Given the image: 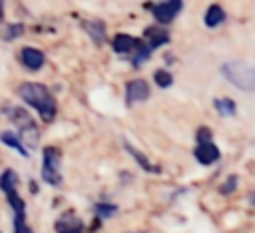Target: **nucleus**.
Instances as JSON below:
<instances>
[{"label":"nucleus","instance_id":"nucleus-1","mask_svg":"<svg viewBox=\"0 0 255 233\" xmlns=\"http://www.w3.org/2000/svg\"><path fill=\"white\" fill-rule=\"evenodd\" d=\"M18 96L28 104L32 106L38 116L42 117V121H52L58 114V104L52 96V92L44 86V84H36V82H24L18 86Z\"/></svg>","mask_w":255,"mask_h":233},{"label":"nucleus","instance_id":"nucleus-2","mask_svg":"<svg viewBox=\"0 0 255 233\" xmlns=\"http://www.w3.org/2000/svg\"><path fill=\"white\" fill-rule=\"evenodd\" d=\"M6 116H8V119L18 127L20 139L26 141L28 145H36L40 131H38V125H36V121L32 119V116H30L24 108H16V106H10V108L6 110Z\"/></svg>","mask_w":255,"mask_h":233},{"label":"nucleus","instance_id":"nucleus-3","mask_svg":"<svg viewBox=\"0 0 255 233\" xmlns=\"http://www.w3.org/2000/svg\"><path fill=\"white\" fill-rule=\"evenodd\" d=\"M193 155H195V159L201 165H213L221 157V151H219V147L213 141L211 129L205 127V125H201L197 129V133H195V149H193Z\"/></svg>","mask_w":255,"mask_h":233},{"label":"nucleus","instance_id":"nucleus-4","mask_svg":"<svg viewBox=\"0 0 255 233\" xmlns=\"http://www.w3.org/2000/svg\"><path fill=\"white\" fill-rule=\"evenodd\" d=\"M221 74L239 90L255 92V68L245 66L241 62H227L221 66Z\"/></svg>","mask_w":255,"mask_h":233},{"label":"nucleus","instance_id":"nucleus-5","mask_svg":"<svg viewBox=\"0 0 255 233\" xmlns=\"http://www.w3.org/2000/svg\"><path fill=\"white\" fill-rule=\"evenodd\" d=\"M60 149L54 145L44 147L42 151V179L48 185H60L62 183V173H60Z\"/></svg>","mask_w":255,"mask_h":233},{"label":"nucleus","instance_id":"nucleus-6","mask_svg":"<svg viewBox=\"0 0 255 233\" xmlns=\"http://www.w3.org/2000/svg\"><path fill=\"white\" fill-rule=\"evenodd\" d=\"M181 8H183V0H163L151 6V14L159 24H169L175 20Z\"/></svg>","mask_w":255,"mask_h":233},{"label":"nucleus","instance_id":"nucleus-7","mask_svg":"<svg viewBox=\"0 0 255 233\" xmlns=\"http://www.w3.org/2000/svg\"><path fill=\"white\" fill-rule=\"evenodd\" d=\"M149 98V84L145 80H131L126 84V104L133 106L137 102H143Z\"/></svg>","mask_w":255,"mask_h":233},{"label":"nucleus","instance_id":"nucleus-8","mask_svg":"<svg viewBox=\"0 0 255 233\" xmlns=\"http://www.w3.org/2000/svg\"><path fill=\"white\" fill-rule=\"evenodd\" d=\"M143 40L135 38V36H129V34H116L114 40H112V48L116 54H133L139 46H141Z\"/></svg>","mask_w":255,"mask_h":233},{"label":"nucleus","instance_id":"nucleus-9","mask_svg":"<svg viewBox=\"0 0 255 233\" xmlns=\"http://www.w3.org/2000/svg\"><path fill=\"white\" fill-rule=\"evenodd\" d=\"M56 233H84V223L80 217H76L72 211H66L56 223H54Z\"/></svg>","mask_w":255,"mask_h":233},{"label":"nucleus","instance_id":"nucleus-10","mask_svg":"<svg viewBox=\"0 0 255 233\" xmlns=\"http://www.w3.org/2000/svg\"><path fill=\"white\" fill-rule=\"evenodd\" d=\"M143 42L149 46V50L153 52L155 48L163 46L169 42V32L165 28H157V26H147L143 30Z\"/></svg>","mask_w":255,"mask_h":233},{"label":"nucleus","instance_id":"nucleus-11","mask_svg":"<svg viewBox=\"0 0 255 233\" xmlns=\"http://www.w3.org/2000/svg\"><path fill=\"white\" fill-rule=\"evenodd\" d=\"M20 60H22V64H24L28 70H34V72H36V70H40V68L44 66L46 56H44V52L26 46V48H22V52H20Z\"/></svg>","mask_w":255,"mask_h":233},{"label":"nucleus","instance_id":"nucleus-12","mask_svg":"<svg viewBox=\"0 0 255 233\" xmlns=\"http://www.w3.org/2000/svg\"><path fill=\"white\" fill-rule=\"evenodd\" d=\"M82 26H84L86 34L92 38V42L96 46H102L104 44V40H106V24L102 20H86Z\"/></svg>","mask_w":255,"mask_h":233},{"label":"nucleus","instance_id":"nucleus-13","mask_svg":"<svg viewBox=\"0 0 255 233\" xmlns=\"http://www.w3.org/2000/svg\"><path fill=\"white\" fill-rule=\"evenodd\" d=\"M124 147H126V151H128V153L137 161V165H139V167H143V171H147V173H159V171H161L157 165H153V163L147 159V155H145V153H141L139 149H135L131 143H128V141H126V143H124Z\"/></svg>","mask_w":255,"mask_h":233},{"label":"nucleus","instance_id":"nucleus-14","mask_svg":"<svg viewBox=\"0 0 255 233\" xmlns=\"http://www.w3.org/2000/svg\"><path fill=\"white\" fill-rule=\"evenodd\" d=\"M0 141H2L4 145H8V147L16 149L20 155L28 157V149H26L24 141H22V139H20V135H16L14 131H10V129H4V131H0Z\"/></svg>","mask_w":255,"mask_h":233},{"label":"nucleus","instance_id":"nucleus-15","mask_svg":"<svg viewBox=\"0 0 255 233\" xmlns=\"http://www.w3.org/2000/svg\"><path fill=\"white\" fill-rule=\"evenodd\" d=\"M223 20H225V10H223L219 4H211V6L205 10L203 22H205L207 28H217Z\"/></svg>","mask_w":255,"mask_h":233},{"label":"nucleus","instance_id":"nucleus-16","mask_svg":"<svg viewBox=\"0 0 255 233\" xmlns=\"http://www.w3.org/2000/svg\"><path fill=\"white\" fill-rule=\"evenodd\" d=\"M213 106H215L217 114H219V116H225V117L235 116V110H237V106H235V102H233L231 98H217V100L213 102Z\"/></svg>","mask_w":255,"mask_h":233},{"label":"nucleus","instance_id":"nucleus-17","mask_svg":"<svg viewBox=\"0 0 255 233\" xmlns=\"http://www.w3.org/2000/svg\"><path fill=\"white\" fill-rule=\"evenodd\" d=\"M116 211H118V207H116L114 203H96V205H94V213H96L98 219H108V217H112Z\"/></svg>","mask_w":255,"mask_h":233},{"label":"nucleus","instance_id":"nucleus-18","mask_svg":"<svg viewBox=\"0 0 255 233\" xmlns=\"http://www.w3.org/2000/svg\"><path fill=\"white\" fill-rule=\"evenodd\" d=\"M153 80H155V84L159 86V88H169L171 84H173V76L167 72V70H155L153 72Z\"/></svg>","mask_w":255,"mask_h":233},{"label":"nucleus","instance_id":"nucleus-19","mask_svg":"<svg viewBox=\"0 0 255 233\" xmlns=\"http://www.w3.org/2000/svg\"><path fill=\"white\" fill-rule=\"evenodd\" d=\"M22 34H24V24L16 22V24H8V26L4 28L2 38H4V40H14V38H18V36H22Z\"/></svg>","mask_w":255,"mask_h":233},{"label":"nucleus","instance_id":"nucleus-20","mask_svg":"<svg viewBox=\"0 0 255 233\" xmlns=\"http://www.w3.org/2000/svg\"><path fill=\"white\" fill-rule=\"evenodd\" d=\"M235 187H237V175H229V177H227V181H225V183H221L219 191H221L223 195H229V193H233V191H235Z\"/></svg>","mask_w":255,"mask_h":233},{"label":"nucleus","instance_id":"nucleus-21","mask_svg":"<svg viewBox=\"0 0 255 233\" xmlns=\"http://www.w3.org/2000/svg\"><path fill=\"white\" fill-rule=\"evenodd\" d=\"M247 199H249V203H251V205H253V207H255V193H251V195H249V197H247Z\"/></svg>","mask_w":255,"mask_h":233},{"label":"nucleus","instance_id":"nucleus-22","mask_svg":"<svg viewBox=\"0 0 255 233\" xmlns=\"http://www.w3.org/2000/svg\"><path fill=\"white\" fill-rule=\"evenodd\" d=\"M2 18H4V4H2V0H0V22H2Z\"/></svg>","mask_w":255,"mask_h":233}]
</instances>
